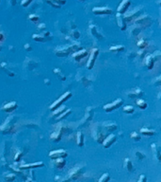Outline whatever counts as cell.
Returning <instances> with one entry per match:
<instances>
[{"instance_id":"obj_1","label":"cell","mask_w":161,"mask_h":182,"mask_svg":"<svg viewBox=\"0 0 161 182\" xmlns=\"http://www.w3.org/2000/svg\"><path fill=\"white\" fill-rule=\"evenodd\" d=\"M91 136L93 138V140L98 143H102V141L106 137V134H105L104 131H102L101 129V124L99 122H95L93 125H92L91 128Z\"/></svg>"},{"instance_id":"obj_2","label":"cell","mask_w":161,"mask_h":182,"mask_svg":"<svg viewBox=\"0 0 161 182\" xmlns=\"http://www.w3.org/2000/svg\"><path fill=\"white\" fill-rule=\"evenodd\" d=\"M151 23H152V18L148 14H142L134 20V24L138 26L140 29H145V28L150 27Z\"/></svg>"},{"instance_id":"obj_3","label":"cell","mask_w":161,"mask_h":182,"mask_svg":"<svg viewBox=\"0 0 161 182\" xmlns=\"http://www.w3.org/2000/svg\"><path fill=\"white\" fill-rule=\"evenodd\" d=\"M75 46H63L55 49V53L58 57H66L72 52H75Z\"/></svg>"},{"instance_id":"obj_4","label":"cell","mask_w":161,"mask_h":182,"mask_svg":"<svg viewBox=\"0 0 161 182\" xmlns=\"http://www.w3.org/2000/svg\"><path fill=\"white\" fill-rule=\"evenodd\" d=\"M71 97H72V93H71V92H66V93H64L62 96H60V98L58 99L57 101H54L53 103L51 104V106H50V110L51 111H53V110H55L56 108H57V107H58L60 105H61V104H62L64 101H66L68 99H70Z\"/></svg>"},{"instance_id":"obj_5","label":"cell","mask_w":161,"mask_h":182,"mask_svg":"<svg viewBox=\"0 0 161 182\" xmlns=\"http://www.w3.org/2000/svg\"><path fill=\"white\" fill-rule=\"evenodd\" d=\"M98 54H99V49L98 48H91V52H89V60H88V62H87V69H91L92 67H93Z\"/></svg>"},{"instance_id":"obj_6","label":"cell","mask_w":161,"mask_h":182,"mask_svg":"<svg viewBox=\"0 0 161 182\" xmlns=\"http://www.w3.org/2000/svg\"><path fill=\"white\" fill-rule=\"evenodd\" d=\"M12 118L13 117H9V118L6 120L5 122L0 126V132L2 133H11V129L14 128V124H13V121H12Z\"/></svg>"},{"instance_id":"obj_7","label":"cell","mask_w":161,"mask_h":182,"mask_svg":"<svg viewBox=\"0 0 161 182\" xmlns=\"http://www.w3.org/2000/svg\"><path fill=\"white\" fill-rule=\"evenodd\" d=\"M123 101L122 99H117L116 101H112V103H107V104H106V105H104L103 108L106 112H111V111L120 108V107L123 105Z\"/></svg>"},{"instance_id":"obj_8","label":"cell","mask_w":161,"mask_h":182,"mask_svg":"<svg viewBox=\"0 0 161 182\" xmlns=\"http://www.w3.org/2000/svg\"><path fill=\"white\" fill-rule=\"evenodd\" d=\"M140 8L137 7L136 9H134L132 11H129V12H125V15H123V20H125V22H130V21H132L134 19L135 17L138 16V14H140Z\"/></svg>"},{"instance_id":"obj_9","label":"cell","mask_w":161,"mask_h":182,"mask_svg":"<svg viewBox=\"0 0 161 182\" xmlns=\"http://www.w3.org/2000/svg\"><path fill=\"white\" fill-rule=\"evenodd\" d=\"M92 12L96 15H109L112 13V10L108 7H95L92 9Z\"/></svg>"},{"instance_id":"obj_10","label":"cell","mask_w":161,"mask_h":182,"mask_svg":"<svg viewBox=\"0 0 161 182\" xmlns=\"http://www.w3.org/2000/svg\"><path fill=\"white\" fill-rule=\"evenodd\" d=\"M67 156H68V153L63 149L54 150V151H51V152L49 153V158H52V159H56V158H65Z\"/></svg>"},{"instance_id":"obj_11","label":"cell","mask_w":161,"mask_h":182,"mask_svg":"<svg viewBox=\"0 0 161 182\" xmlns=\"http://www.w3.org/2000/svg\"><path fill=\"white\" fill-rule=\"evenodd\" d=\"M116 140H117L116 135H114V134H109L108 136H106V137H105V138L103 140V141H102V143H103V146H104L105 148H109L114 142H115Z\"/></svg>"},{"instance_id":"obj_12","label":"cell","mask_w":161,"mask_h":182,"mask_svg":"<svg viewBox=\"0 0 161 182\" xmlns=\"http://www.w3.org/2000/svg\"><path fill=\"white\" fill-rule=\"evenodd\" d=\"M156 60L154 59L153 54H148L147 56L144 58V64L149 70H152L154 69V64H156Z\"/></svg>"},{"instance_id":"obj_13","label":"cell","mask_w":161,"mask_h":182,"mask_svg":"<svg viewBox=\"0 0 161 182\" xmlns=\"http://www.w3.org/2000/svg\"><path fill=\"white\" fill-rule=\"evenodd\" d=\"M130 5H131V1H130V0H123V1L121 2V4L119 5L117 12L120 14H123L125 12L127 11Z\"/></svg>"},{"instance_id":"obj_14","label":"cell","mask_w":161,"mask_h":182,"mask_svg":"<svg viewBox=\"0 0 161 182\" xmlns=\"http://www.w3.org/2000/svg\"><path fill=\"white\" fill-rule=\"evenodd\" d=\"M89 54V52L87 49H80V50H77V51H75L73 53V57L74 59H75L76 61L79 62L80 60L84 59V58L87 56V55Z\"/></svg>"},{"instance_id":"obj_15","label":"cell","mask_w":161,"mask_h":182,"mask_svg":"<svg viewBox=\"0 0 161 182\" xmlns=\"http://www.w3.org/2000/svg\"><path fill=\"white\" fill-rule=\"evenodd\" d=\"M44 166L43 162H36V163H30V164H23L19 166L20 170H26V169H36V168H41Z\"/></svg>"},{"instance_id":"obj_16","label":"cell","mask_w":161,"mask_h":182,"mask_svg":"<svg viewBox=\"0 0 161 182\" xmlns=\"http://www.w3.org/2000/svg\"><path fill=\"white\" fill-rule=\"evenodd\" d=\"M17 107H18V103L16 101H11V103H6L5 105L2 107V110L7 113H11V112H13Z\"/></svg>"},{"instance_id":"obj_17","label":"cell","mask_w":161,"mask_h":182,"mask_svg":"<svg viewBox=\"0 0 161 182\" xmlns=\"http://www.w3.org/2000/svg\"><path fill=\"white\" fill-rule=\"evenodd\" d=\"M89 30H91V34L96 37L97 39H99V40L104 39V36L102 35L101 32L98 30V28L95 26V25H91V26H89Z\"/></svg>"},{"instance_id":"obj_18","label":"cell","mask_w":161,"mask_h":182,"mask_svg":"<svg viewBox=\"0 0 161 182\" xmlns=\"http://www.w3.org/2000/svg\"><path fill=\"white\" fill-rule=\"evenodd\" d=\"M102 126L106 129L107 131H109V132H113L115 131L117 129V124L115 122H105L103 124H102Z\"/></svg>"},{"instance_id":"obj_19","label":"cell","mask_w":161,"mask_h":182,"mask_svg":"<svg viewBox=\"0 0 161 182\" xmlns=\"http://www.w3.org/2000/svg\"><path fill=\"white\" fill-rule=\"evenodd\" d=\"M116 20H117V24H118L119 28L121 29V30H125L126 29V24L125 22V20H123V18L122 17V14H120L117 12V15H116Z\"/></svg>"},{"instance_id":"obj_20","label":"cell","mask_w":161,"mask_h":182,"mask_svg":"<svg viewBox=\"0 0 161 182\" xmlns=\"http://www.w3.org/2000/svg\"><path fill=\"white\" fill-rule=\"evenodd\" d=\"M142 95H143V92H142V90L140 88L132 89V90L128 93V96L131 98H140L142 96Z\"/></svg>"},{"instance_id":"obj_21","label":"cell","mask_w":161,"mask_h":182,"mask_svg":"<svg viewBox=\"0 0 161 182\" xmlns=\"http://www.w3.org/2000/svg\"><path fill=\"white\" fill-rule=\"evenodd\" d=\"M80 170H81V167H79V166H76V168H74L73 170L70 171L69 173L70 177L72 178V179H76V178L78 177V175H80Z\"/></svg>"},{"instance_id":"obj_22","label":"cell","mask_w":161,"mask_h":182,"mask_svg":"<svg viewBox=\"0 0 161 182\" xmlns=\"http://www.w3.org/2000/svg\"><path fill=\"white\" fill-rule=\"evenodd\" d=\"M55 165L58 169H62L66 165V160L64 159V158H58L55 159Z\"/></svg>"},{"instance_id":"obj_23","label":"cell","mask_w":161,"mask_h":182,"mask_svg":"<svg viewBox=\"0 0 161 182\" xmlns=\"http://www.w3.org/2000/svg\"><path fill=\"white\" fill-rule=\"evenodd\" d=\"M140 133H141L142 135L146 136V137H152V136L156 135V132L154 131V130H152V129L143 127V128H141V129H140Z\"/></svg>"},{"instance_id":"obj_24","label":"cell","mask_w":161,"mask_h":182,"mask_svg":"<svg viewBox=\"0 0 161 182\" xmlns=\"http://www.w3.org/2000/svg\"><path fill=\"white\" fill-rule=\"evenodd\" d=\"M152 149H153V154L158 161H160V152H159V147L156 145V143L152 144Z\"/></svg>"},{"instance_id":"obj_25","label":"cell","mask_w":161,"mask_h":182,"mask_svg":"<svg viewBox=\"0 0 161 182\" xmlns=\"http://www.w3.org/2000/svg\"><path fill=\"white\" fill-rule=\"evenodd\" d=\"M76 143L79 147L84 145V136H83L82 132H78L76 134Z\"/></svg>"},{"instance_id":"obj_26","label":"cell","mask_w":161,"mask_h":182,"mask_svg":"<svg viewBox=\"0 0 161 182\" xmlns=\"http://www.w3.org/2000/svg\"><path fill=\"white\" fill-rule=\"evenodd\" d=\"M50 140L52 141H55V142H58L61 140V133L58 131H56L54 133H52L50 135Z\"/></svg>"},{"instance_id":"obj_27","label":"cell","mask_w":161,"mask_h":182,"mask_svg":"<svg viewBox=\"0 0 161 182\" xmlns=\"http://www.w3.org/2000/svg\"><path fill=\"white\" fill-rule=\"evenodd\" d=\"M125 50V47L122 45H118V46H112V47L109 48V51L111 52H114V53H116V52H121Z\"/></svg>"},{"instance_id":"obj_28","label":"cell","mask_w":161,"mask_h":182,"mask_svg":"<svg viewBox=\"0 0 161 182\" xmlns=\"http://www.w3.org/2000/svg\"><path fill=\"white\" fill-rule=\"evenodd\" d=\"M71 112H72V110H71V109H65L62 113H60V115L57 117V121H60V120L66 118V117H68L70 115Z\"/></svg>"},{"instance_id":"obj_29","label":"cell","mask_w":161,"mask_h":182,"mask_svg":"<svg viewBox=\"0 0 161 182\" xmlns=\"http://www.w3.org/2000/svg\"><path fill=\"white\" fill-rule=\"evenodd\" d=\"M136 103H137V105L140 107V109H146L148 106L147 103L142 100V99H138V100L136 101Z\"/></svg>"},{"instance_id":"obj_30","label":"cell","mask_w":161,"mask_h":182,"mask_svg":"<svg viewBox=\"0 0 161 182\" xmlns=\"http://www.w3.org/2000/svg\"><path fill=\"white\" fill-rule=\"evenodd\" d=\"M65 109H66V106H65V105H62V104H61V105H60L58 107H57V108H56L55 110H53V115H54V116L60 115V114L62 113Z\"/></svg>"},{"instance_id":"obj_31","label":"cell","mask_w":161,"mask_h":182,"mask_svg":"<svg viewBox=\"0 0 161 182\" xmlns=\"http://www.w3.org/2000/svg\"><path fill=\"white\" fill-rule=\"evenodd\" d=\"M32 39L36 42H44L46 41V39L44 38V36L42 34H33Z\"/></svg>"},{"instance_id":"obj_32","label":"cell","mask_w":161,"mask_h":182,"mask_svg":"<svg viewBox=\"0 0 161 182\" xmlns=\"http://www.w3.org/2000/svg\"><path fill=\"white\" fill-rule=\"evenodd\" d=\"M125 168L127 169V171H129V172L133 170V164L129 158L125 159Z\"/></svg>"},{"instance_id":"obj_33","label":"cell","mask_w":161,"mask_h":182,"mask_svg":"<svg viewBox=\"0 0 161 182\" xmlns=\"http://www.w3.org/2000/svg\"><path fill=\"white\" fill-rule=\"evenodd\" d=\"M28 18L33 23H38V22H40V20H41V18H40L37 14H29Z\"/></svg>"},{"instance_id":"obj_34","label":"cell","mask_w":161,"mask_h":182,"mask_svg":"<svg viewBox=\"0 0 161 182\" xmlns=\"http://www.w3.org/2000/svg\"><path fill=\"white\" fill-rule=\"evenodd\" d=\"M137 45H138V47L140 48H141V49H143V48H145L147 47V45H148V43L145 41L144 39H140V41H138V43H137Z\"/></svg>"},{"instance_id":"obj_35","label":"cell","mask_w":161,"mask_h":182,"mask_svg":"<svg viewBox=\"0 0 161 182\" xmlns=\"http://www.w3.org/2000/svg\"><path fill=\"white\" fill-rule=\"evenodd\" d=\"M54 73H56V74H57V75H58V78H60V79L61 80V81H64V80L66 79V78H65V76H64V74H63L62 72H61V70H60L58 69H54Z\"/></svg>"},{"instance_id":"obj_36","label":"cell","mask_w":161,"mask_h":182,"mask_svg":"<svg viewBox=\"0 0 161 182\" xmlns=\"http://www.w3.org/2000/svg\"><path fill=\"white\" fill-rule=\"evenodd\" d=\"M134 107H133L132 105H126L123 107V112H125L126 114H132L133 112H134Z\"/></svg>"},{"instance_id":"obj_37","label":"cell","mask_w":161,"mask_h":182,"mask_svg":"<svg viewBox=\"0 0 161 182\" xmlns=\"http://www.w3.org/2000/svg\"><path fill=\"white\" fill-rule=\"evenodd\" d=\"M130 138H131L132 140H136V141L140 140V136L138 135V132H132V133L130 134Z\"/></svg>"},{"instance_id":"obj_38","label":"cell","mask_w":161,"mask_h":182,"mask_svg":"<svg viewBox=\"0 0 161 182\" xmlns=\"http://www.w3.org/2000/svg\"><path fill=\"white\" fill-rule=\"evenodd\" d=\"M140 28L138 27V26H137V25H135V27H133V29H132V30H131V33L133 35H138V33L140 32Z\"/></svg>"},{"instance_id":"obj_39","label":"cell","mask_w":161,"mask_h":182,"mask_svg":"<svg viewBox=\"0 0 161 182\" xmlns=\"http://www.w3.org/2000/svg\"><path fill=\"white\" fill-rule=\"evenodd\" d=\"M107 180H109V174H107V173H105V174L99 178V182H106Z\"/></svg>"},{"instance_id":"obj_40","label":"cell","mask_w":161,"mask_h":182,"mask_svg":"<svg viewBox=\"0 0 161 182\" xmlns=\"http://www.w3.org/2000/svg\"><path fill=\"white\" fill-rule=\"evenodd\" d=\"M46 2H47L48 4H50L51 6H53V7L56 8V9H60V5L58 4V3L55 1V0H46Z\"/></svg>"},{"instance_id":"obj_41","label":"cell","mask_w":161,"mask_h":182,"mask_svg":"<svg viewBox=\"0 0 161 182\" xmlns=\"http://www.w3.org/2000/svg\"><path fill=\"white\" fill-rule=\"evenodd\" d=\"M5 179L7 181H13L15 179V175L14 174H8L5 175Z\"/></svg>"},{"instance_id":"obj_42","label":"cell","mask_w":161,"mask_h":182,"mask_svg":"<svg viewBox=\"0 0 161 182\" xmlns=\"http://www.w3.org/2000/svg\"><path fill=\"white\" fill-rule=\"evenodd\" d=\"M32 1H33V0H22L21 5H22V7L27 8V7H28L30 4H31Z\"/></svg>"},{"instance_id":"obj_43","label":"cell","mask_w":161,"mask_h":182,"mask_svg":"<svg viewBox=\"0 0 161 182\" xmlns=\"http://www.w3.org/2000/svg\"><path fill=\"white\" fill-rule=\"evenodd\" d=\"M136 156H137V158H138V159L143 160L146 156H145L142 152H140V151H137V152H136Z\"/></svg>"},{"instance_id":"obj_44","label":"cell","mask_w":161,"mask_h":182,"mask_svg":"<svg viewBox=\"0 0 161 182\" xmlns=\"http://www.w3.org/2000/svg\"><path fill=\"white\" fill-rule=\"evenodd\" d=\"M71 34H72V36L74 37V38H76V39L79 38V37H80V33H79L78 30H73Z\"/></svg>"},{"instance_id":"obj_45","label":"cell","mask_w":161,"mask_h":182,"mask_svg":"<svg viewBox=\"0 0 161 182\" xmlns=\"http://www.w3.org/2000/svg\"><path fill=\"white\" fill-rule=\"evenodd\" d=\"M22 156H23V153L22 152H18V153H16V155H15V158H14V160L15 161H19V160L21 159V158H22Z\"/></svg>"},{"instance_id":"obj_46","label":"cell","mask_w":161,"mask_h":182,"mask_svg":"<svg viewBox=\"0 0 161 182\" xmlns=\"http://www.w3.org/2000/svg\"><path fill=\"white\" fill-rule=\"evenodd\" d=\"M24 48L25 49H26V50L27 51H32V47H31V46H30L29 44H26V45H25L24 46Z\"/></svg>"},{"instance_id":"obj_47","label":"cell","mask_w":161,"mask_h":182,"mask_svg":"<svg viewBox=\"0 0 161 182\" xmlns=\"http://www.w3.org/2000/svg\"><path fill=\"white\" fill-rule=\"evenodd\" d=\"M38 29L41 30H42V32H43V30H46V25L43 24V23H41V24H40L39 26H38Z\"/></svg>"},{"instance_id":"obj_48","label":"cell","mask_w":161,"mask_h":182,"mask_svg":"<svg viewBox=\"0 0 161 182\" xmlns=\"http://www.w3.org/2000/svg\"><path fill=\"white\" fill-rule=\"evenodd\" d=\"M146 181H147L146 177H145L144 175H140V178L138 179V182H146Z\"/></svg>"},{"instance_id":"obj_49","label":"cell","mask_w":161,"mask_h":182,"mask_svg":"<svg viewBox=\"0 0 161 182\" xmlns=\"http://www.w3.org/2000/svg\"><path fill=\"white\" fill-rule=\"evenodd\" d=\"M8 2L11 6H15L17 4V0H8Z\"/></svg>"},{"instance_id":"obj_50","label":"cell","mask_w":161,"mask_h":182,"mask_svg":"<svg viewBox=\"0 0 161 182\" xmlns=\"http://www.w3.org/2000/svg\"><path fill=\"white\" fill-rule=\"evenodd\" d=\"M4 38H5L4 34H3L2 32H0V43H2L3 41H4Z\"/></svg>"},{"instance_id":"obj_51","label":"cell","mask_w":161,"mask_h":182,"mask_svg":"<svg viewBox=\"0 0 161 182\" xmlns=\"http://www.w3.org/2000/svg\"><path fill=\"white\" fill-rule=\"evenodd\" d=\"M79 1H81V2H83V1H85V0H79Z\"/></svg>"},{"instance_id":"obj_52","label":"cell","mask_w":161,"mask_h":182,"mask_svg":"<svg viewBox=\"0 0 161 182\" xmlns=\"http://www.w3.org/2000/svg\"><path fill=\"white\" fill-rule=\"evenodd\" d=\"M0 2H1V0H0Z\"/></svg>"}]
</instances>
